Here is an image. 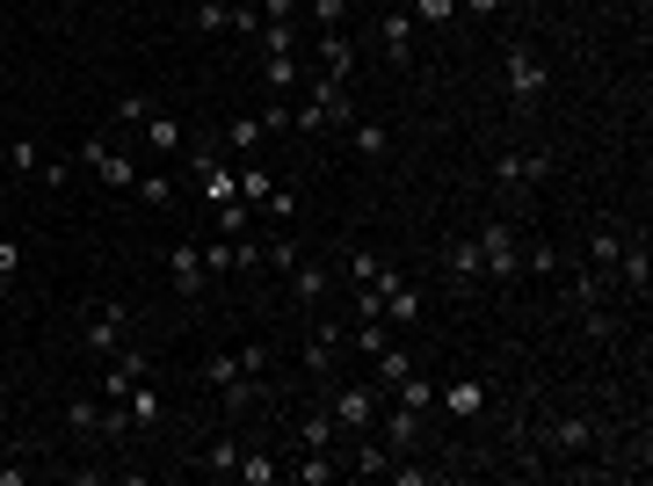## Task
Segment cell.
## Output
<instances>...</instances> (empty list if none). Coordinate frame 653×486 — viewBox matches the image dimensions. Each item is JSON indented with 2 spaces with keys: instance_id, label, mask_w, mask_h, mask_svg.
<instances>
[{
  "instance_id": "6da1fadb",
  "label": "cell",
  "mask_w": 653,
  "mask_h": 486,
  "mask_svg": "<svg viewBox=\"0 0 653 486\" xmlns=\"http://www.w3.org/2000/svg\"><path fill=\"white\" fill-rule=\"evenodd\" d=\"M349 117H356V109H349V87L320 73V80H312V95L298 102V117H291V123H298V131H342Z\"/></svg>"
},
{
  "instance_id": "7a4b0ae2",
  "label": "cell",
  "mask_w": 653,
  "mask_h": 486,
  "mask_svg": "<svg viewBox=\"0 0 653 486\" xmlns=\"http://www.w3.org/2000/svg\"><path fill=\"white\" fill-rule=\"evenodd\" d=\"M378 385H334L326 392V414H334V429L342 435H363V429H378Z\"/></svg>"
},
{
  "instance_id": "3957f363",
  "label": "cell",
  "mask_w": 653,
  "mask_h": 486,
  "mask_svg": "<svg viewBox=\"0 0 653 486\" xmlns=\"http://www.w3.org/2000/svg\"><path fill=\"white\" fill-rule=\"evenodd\" d=\"M472 240H480V255H486V277H494V283H516V277H523L516 226H509V218H486V226L472 233Z\"/></svg>"
},
{
  "instance_id": "277c9868",
  "label": "cell",
  "mask_w": 653,
  "mask_h": 486,
  "mask_svg": "<svg viewBox=\"0 0 653 486\" xmlns=\"http://www.w3.org/2000/svg\"><path fill=\"white\" fill-rule=\"evenodd\" d=\"M124 327H131V313H124V298H95V305H87V320H81V342L95 348V356H117Z\"/></svg>"
},
{
  "instance_id": "5b68a950",
  "label": "cell",
  "mask_w": 653,
  "mask_h": 486,
  "mask_svg": "<svg viewBox=\"0 0 653 486\" xmlns=\"http://www.w3.org/2000/svg\"><path fill=\"white\" fill-rule=\"evenodd\" d=\"M545 87H552L545 58H537V52H523V44H516V52H509V102H516L523 117H531V109L545 102Z\"/></svg>"
},
{
  "instance_id": "8992f818",
  "label": "cell",
  "mask_w": 653,
  "mask_h": 486,
  "mask_svg": "<svg viewBox=\"0 0 653 486\" xmlns=\"http://www.w3.org/2000/svg\"><path fill=\"white\" fill-rule=\"evenodd\" d=\"M190 174H196V196H204L211 210H218V204H233V196H240V174L225 168L218 153H190Z\"/></svg>"
},
{
  "instance_id": "52a82bcc",
  "label": "cell",
  "mask_w": 653,
  "mask_h": 486,
  "mask_svg": "<svg viewBox=\"0 0 653 486\" xmlns=\"http://www.w3.org/2000/svg\"><path fill=\"white\" fill-rule=\"evenodd\" d=\"M537 443L559 451V457H581V451H596V421H588V414H552Z\"/></svg>"
},
{
  "instance_id": "ba28073f",
  "label": "cell",
  "mask_w": 653,
  "mask_h": 486,
  "mask_svg": "<svg viewBox=\"0 0 653 486\" xmlns=\"http://www.w3.org/2000/svg\"><path fill=\"white\" fill-rule=\"evenodd\" d=\"M168 277H174V291H182V298H204V291H211L204 247H196V240H174V247H168Z\"/></svg>"
},
{
  "instance_id": "9c48e42d",
  "label": "cell",
  "mask_w": 653,
  "mask_h": 486,
  "mask_svg": "<svg viewBox=\"0 0 653 486\" xmlns=\"http://www.w3.org/2000/svg\"><path fill=\"white\" fill-rule=\"evenodd\" d=\"M81 160H87V168H95V174H103L109 190H138V160L124 153V145H117V153H109L103 139H81Z\"/></svg>"
},
{
  "instance_id": "30bf717a",
  "label": "cell",
  "mask_w": 653,
  "mask_h": 486,
  "mask_svg": "<svg viewBox=\"0 0 653 486\" xmlns=\"http://www.w3.org/2000/svg\"><path fill=\"white\" fill-rule=\"evenodd\" d=\"M494 174H501V190H509V196H531L537 182L552 174V160H545V153H501Z\"/></svg>"
},
{
  "instance_id": "8fae6325",
  "label": "cell",
  "mask_w": 653,
  "mask_h": 486,
  "mask_svg": "<svg viewBox=\"0 0 653 486\" xmlns=\"http://www.w3.org/2000/svg\"><path fill=\"white\" fill-rule=\"evenodd\" d=\"M138 378H153V356H146V348H117L109 370H103V400H124Z\"/></svg>"
},
{
  "instance_id": "7c38bea8",
  "label": "cell",
  "mask_w": 653,
  "mask_h": 486,
  "mask_svg": "<svg viewBox=\"0 0 653 486\" xmlns=\"http://www.w3.org/2000/svg\"><path fill=\"white\" fill-rule=\"evenodd\" d=\"M342 131H349V145H356V160H371V168H378V160H393V123H378V117H349Z\"/></svg>"
},
{
  "instance_id": "4fadbf2b",
  "label": "cell",
  "mask_w": 653,
  "mask_h": 486,
  "mask_svg": "<svg viewBox=\"0 0 653 486\" xmlns=\"http://www.w3.org/2000/svg\"><path fill=\"white\" fill-rule=\"evenodd\" d=\"M436 407L458 414V421H480L486 414V385L480 378H450V385H436Z\"/></svg>"
},
{
  "instance_id": "5bb4252c",
  "label": "cell",
  "mask_w": 653,
  "mask_h": 486,
  "mask_svg": "<svg viewBox=\"0 0 653 486\" xmlns=\"http://www.w3.org/2000/svg\"><path fill=\"white\" fill-rule=\"evenodd\" d=\"M320 73H326V80H356V36H349V30H320Z\"/></svg>"
},
{
  "instance_id": "9a60e30c",
  "label": "cell",
  "mask_w": 653,
  "mask_h": 486,
  "mask_svg": "<svg viewBox=\"0 0 653 486\" xmlns=\"http://www.w3.org/2000/svg\"><path fill=\"white\" fill-rule=\"evenodd\" d=\"M618 277H624V291H632V298H646V291H653V255H646V233L618 247Z\"/></svg>"
},
{
  "instance_id": "2e32d148",
  "label": "cell",
  "mask_w": 653,
  "mask_h": 486,
  "mask_svg": "<svg viewBox=\"0 0 653 486\" xmlns=\"http://www.w3.org/2000/svg\"><path fill=\"white\" fill-rule=\"evenodd\" d=\"M342 465H349V479H385V465H393V451H385L378 435L363 429L356 443H349V457H342Z\"/></svg>"
},
{
  "instance_id": "e0dca14e",
  "label": "cell",
  "mask_w": 653,
  "mask_h": 486,
  "mask_svg": "<svg viewBox=\"0 0 653 486\" xmlns=\"http://www.w3.org/2000/svg\"><path fill=\"white\" fill-rule=\"evenodd\" d=\"M378 44H385L393 66H407V58H414V15H407V8H385V15H378Z\"/></svg>"
},
{
  "instance_id": "ac0fdd59",
  "label": "cell",
  "mask_w": 653,
  "mask_h": 486,
  "mask_svg": "<svg viewBox=\"0 0 653 486\" xmlns=\"http://www.w3.org/2000/svg\"><path fill=\"white\" fill-rule=\"evenodd\" d=\"M342 320H320V327H312V342H306V370L312 378H326V370H334V348H342Z\"/></svg>"
},
{
  "instance_id": "d6986e66",
  "label": "cell",
  "mask_w": 653,
  "mask_h": 486,
  "mask_svg": "<svg viewBox=\"0 0 653 486\" xmlns=\"http://www.w3.org/2000/svg\"><path fill=\"white\" fill-rule=\"evenodd\" d=\"M124 407H131L138 429H160V421H168V400H160V385H153V378H138L131 392H124Z\"/></svg>"
},
{
  "instance_id": "ffe728a7",
  "label": "cell",
  "mask_w": 653,
  "mask_h": 486,
  "mask_svg": "<svg viewBox=\"0 0 653 486\" xmlns=\"http://www.w3.org/2000/svg\"><path fill=\"white\" fill-rule=\"evenodd\" d=\"M326 291H334V269H326V261H298L291 269V298L298 305H320Z\"/></svg>"
},
{
  "instance_id": "44dd1931",
  "label": "cell",
  "mask_w": 653,
  "mask_h": 486,
  "mask_svg": "<svg viewBox=\"0 0 653 486\" xmlns=\"http://www.w3.org/2000/svg\"><path fill=\"white\" fill-rule=\"evenodd\" d=\"M378 443L385 451H414V443H421V414H414V407H393V414H385V429H378Z\"/></svg>"
},
{
  "instance_id": "7402d4cb",
  "label": "cell",
  "mask_w": 653,
  "mask_h": 486,
  "mask_svg": "<svg viewBox=\"0 0 653 486\" xmlns=\"http://www.w3.org/2000/svg\"><path fill=\"white\" fill-rule=\"evenodd\" d=\"M225 145H233L240 160H255L261 145H269V123L261 117H225Z\"/></svg>"
},
{
  "instance_id": "603a6c76",
  "label": "cell",
  "mask_w": 653,
  "mask_h": 486,
  "mask_svg": "<svg viewBox=\"0 0 653 486\" xmlns=\"http://www.w3.org/2000/svg\"><path fill=\"white\" fill-rule=\"evenodd\" d=\"M334 414H326V407H312V414H298V451H334Z\"/></svg>"
},
{
  "instance_id": "cb8c5ba5",
  "label": "cell",
  "mask_w": 653,
  "mask_h": 486,
  "mask_svg": "<svg viewBox=\"0 0 653 486\" xmlns=\"http://www.w3.org/2000/svg\"><path fill=\"white\" fill-rule=\"evenodd\" d=\"M196 472H211V479H233V472H240V443H233V435L204 443V451H196Z\"/></svg>"
},
{
  "instance_id": "d4e9b609",
  "label": "cell",
  "mask_w": 653,
  "mask_h": 486,
  "mask_svg": "<svg viewBox=\"0 0 653 486\" xmlns=\"http://www.w3.org/2000/svg\"><path fill=\"white\" fill-rule=\"evenodd\" d=\"M443 261H450V277H458L464 291H472V283L486 277V255H480V240H450V255H443Z\"/></svg>"
},
{
  "instance_id": "484cf974",
  "label": "cell",
  "mask_w": 653,
  "mask_h": 486,
  "mask_svg": "<svg viewBox=\"0 0 653 486\" xmlns=\"http://www.w3.org/2000/svg\"><path fill=\"white\" fill-rule=\"evenodd\" d=\"M298 261H306V247H298V233H291V240H283V233H261V269H283V277H291Z\"/></svg>"
},
{
  "instance_id": "4316f807",
  "label": "cell",
  "mask_w": 653,
  "mask_h": 486,
  "mask_svg": "<svg viewBox=\"0 0 653 486\" xmlns=\"http://www.w3.org/2000/svg\"><path fill=\"white\" fill-rule=\"evenodd\" d=\"M414 320H421V291H414V283H393V291H385V327H414Z\"/></svg>"
},
{
  "instance_id": "83f0119b",
  "label": "cell",
  "mask_w": 653,
  "mask_h": 486,
  "mask_svg": "<svg viewBox=\"0 0 653 486\" xmlns=\"http://www.w3.org/2000/svg\"><path fill=\"white\" fill-rule=\"evenodd\" d=\"M233 479H240V486H276V479H283V465H276L269 451H240V472H233Z\"/></svg>"
},
{
  "instance_id": "f1b7e54d",
  "label": "cell",
  "mask_w": 653,
  "mask_h": 486,
  "mask_svg": "<svg viewBox=\"0 0 653 486\" xmlns=\"http://www.w3.org/2000/svg\"><path fill=\"white\" fill-rule=\"evenodd\" d=\"M138 131H146V145H153V153H182V123H174V117H160V109H153V117H146V123H138Z\"/></svg>"
},
{
  "instance_id": "f546056e",
  "label": "cell",
  "mask_w": 653,
  "mask_h": 486,
  "mask_svg": "<svg viewBox=\"0 0 653 486\" xmlns=\"http://www.w3.org/2000/svg\"><path fill=\"white\" fill-rule=\"evenodd\" d=\"M218 233H233V240H247V233H261L255 204H247V196H233V204H218Z\"/></svg>"
},
{
  "instance_id": "4dcf8cb0",
  "label": "cell",
  "mask_w": 653,
  "mask_h": 486,
  "mask_svg": "<svg viewBox=\"0 0 653 486\" xmlns=\"http://www.w3.org/2000/svg\"><path fill=\"white\" fill-rule=\"evenodd\" d=\"M407 15H414V30H450V22H458V0H407Z\"/></svg>"
},
{
  "instance_id": "1f68e13d",
  "label": "cell",
  "mask_w": 653,
  "mask_h": 486,
  "mask_svg": "<svg viewBox=\"0 0 653 486\" xmlns=\"http://www.w3.org/2000/svg\"><path fill=\"white\" fill-rule=\"evenodd\" d=\"M103 414H109L103 392H95V400H73V407H66V429H73V435H103Z\"/></svg>"
},
{
  "instance_id": "d6a6232c",
  "label": "cell",
  "mask_w": 653,
  "mask_h": 486,
  "mask_svg": "<svg viewBox=\"0 0 653 486\" xmlns=\"http://www.w3.org/2000/svg\"><path fill=\"white\" fill-rule=\"evenodd\" d=\"M618 247H624L618 226H596V233H588V255H596L588 269H602V277H610V269H618Z\"/></svg>"
},
{
  "instance_id": "836d02e7",
  "label": "cell",
  "mask_w": 653,
  "mask_h": 486,
  "mask_svg": "<svg viewBox=\"0 0 653 486\" xmlns=\"http://www.w3.org/2000/svg\"><path fill=\"white\" fill-rule=\"evenodd\" d=\"M393 400H399V407H414V414H429V407H436V385L421 378V370H407V378L393 385Z\"/></svg>"
},
{
  "instance_id": "e575fe53",
  "label": "cell",
  "mask_w": 653,
  "mask_h": 486,
  "mask_svg": "<svg viewBox=\"0 0 653 486\" xmlns=\"http://www.w3.org/2000/svg\"><path fill=\"white\" fill-rule=\"evenodd\" d=\"M349 342H356V356H385V348H393V327H385V320H356Z\"/></svg>"
},
{
  "instance_id": "d590c367",
  "label": "cell",
  "mask_w": 653,
  "mask_h": 486,
  "mask_svg": "<svg viewBox=\"0 0 653 486\" xmlns=\"http://www.w3.org/2000/svg\"><path fill=\"white\" fill-rule=\"evenodd\" d=\"M22 261H30V247H22L15 233H0V291H15V277H22Z\"/></svg>"
},
{
  "instance_id": "8d00e7d4",
  "label": "cell",
  "mask_w": 653,
  "mask_h": 486,
  "mask_svg": "<svg viewBox=\"0 0 653 486\" xmlns=\"http://www.w3.org/2000/svg\"><path fill=\"white\" fill-rule=\"evenodd\" d=\"M269 190H276V174L269 168H261V160H247V168H240V196H247V204H269Z\"/></svg>"
},
{
  "instance_id": "74e56055",
  "label": "cell",
  "mask_w": 653,
  "mask_h": 486,
  "mask_svg": "<svg viewBox=\"0 0 653 486\" xmlns=\"http://www.w3.org/2000/svg\"><path fill=\"white\" fill-rule=\"evenodd\" d=\"M261 80H269V95H291V87H298V52L269 58V66H261Z\"/></svg>"
},
{
  "instance_id": "f35d334b",
  "label": "cell",
  "mask_w": 653,
  "mask_h": 486,
  "mask_svg": "<svg viewBox=\"0 0 653 486\" xmlns=\"http://www.w3.org/2000/svg\"><path fill=\"white\" fill-rule=\"evenodd\" d=\"M138 204L174 210V182H168V174H138Z\"/></svg>"
},
{
  "instance_id": "ab89813d",
  "label": "cell",
  "mask_w": 653,
  "mask_h": 486,
  "mask_svg": "<svg viewBox=\"0 0 653 486\" xmlns=\"http://www.w3.org/2000/svg\"><path fill=\"white\" fill-rule=\"evenodd\" d=\"M371 364H378V392H393V385L414 370V364H407V348H385V356H371Z\"/></svg>"
},
{
  "instance_id": "60d3db41",
  "label": "cell",
  "mask_w": 653,
  "mask_h": 486,
  "mask_svg": "<svg viewBox=\"0 0 653 486\" xmlns=\"http://www.w3.org/2000/svg\"><path fill=\"white\" fill-rule=\"evenodd\" d=\"M196 30H204V36L233 30V0H204V8H196Z\"/></svg>"
},
{
  "instance_id": "b9f144b4",
  "label": "cell",
  "mask_w": 653,
  "mask_h": 486,
  "mask_svg": "<svg viewBox=\"0 0 653 486\" xmlns=\"http://www.w3.org/2000/svg\"><path fill=\"white\" fill-rule=\"evenodd\" d=\"M378 269H385V261L371 255V247H356V255L342 261V277H349V283H378Z\"/></svg>"
},
{
  "instance_id": "7bdbcfd3",
  "label": "cell",
  "mask_w": 653,
  "mask_h": 486,
  "mask_svg": "<svg viewBox=\"0 0 653 486\" xmlns=\"http://www.w3.org/2000/svg\"><path fill=\"white\" fill-rule=\"evenodd\" d=\"M233 378H247V370H240V356H211V364H204V385H211V392H225Z\"/></svg>"
},
{
  "instance_id": "ee69618b",
  "label": "cell",
  "mask_w": 653,
  "mask_h": 486,
  "mask_svg": "<svg viewBox=\"0 0 653 486\" xmlns=\"http://www.w3.org/2000/svg\"><path fill=\"white\" fill-rule=\"evenodd\" d=\"M261 52H269V58L298 52V36H291V22H261Z\"/></svg>"
},
{
  "instance_id": "f6af8a7d",
  "label": "cell",
  "mask_w": 653,
  "mask_h": 486,
  "mask_svg": "<svg viewBox=\"0 0 653 486\" xmlns=\"http://www.w3.org/2000/svg\"><path fill=\"white\" fill-rule=\"evenodd\" d=\"M559 269H567V255H559L552 240H537L531 247V277H559Z\"/></svg>"
},
{
  "instance_id": "bcb514c9",
  "label": "cell",
  "mask_w": 653,
  "mask_h": 486,
  "mask_svg": "<svg viewBox=\"0 0 653 486\" xmlns=\"http://www.w3.org/2000/svg\"><path fill=\"white\" fill-rule=\"evenodd\" d=\"M146 117H153V95H138V87L117 95V123H146Z\"/></svg>"
},
{
  "instance_id": "7dc6e473",
  "label": "cell",
  "mask_w": 653,
  "mask_h": 486,
  "mask_svg": "<svg viewBox=\"0 0 653 486\" xmlns=\"http://www.w3.org/2000/svg\"><path fill=\"white\" fill-rule=\"evenodd\" d=\"M385 479H393V486H429L436 472H429V465H407V457H393V465H385Z\"/></svg>"
},
{
  "instance_id": "c3c4849f",
  "label": "cell",
  "mask_w": 653,
  "mask_h": 486,
  "mask_svg": "<svg viewBox=\"0 0 653 486\" xmlns=\"http://www.w3.org/2000/svg\"><path fill=\"white\" fill-rule=\"evenodd\" d=\"M306 8H312L320 30H342V22H349V0H306Z\"/></svg>"
},
{
  "instance_id": "681fc988",
  "label": "cell",
  "mask_w": 653,
  "mask_h": 486,
  "mask_svg": "<svg viewBox=\"0 0 653 486\" xmlns=\"http://www.w3.org/2000/svg\"><path fill=\"white\" fill-rule=\"evenodd\" d=\"M8 160H15V168H22V174H44V153H36V145H30V139H15V145H8Z\"/></svg>"
},
{
  "instance_id": "f907efd6",
  "label": "cell",
  "mask_w": 653,
  "mask_h": 486,
  "mask_svg": "<svg viewBox=\"0 0 653 486\" xmlns=\"http://www.w3.org/2000/svg\"><path fill=\"white\" fill-rule=\"evenodd\" d=\"M233 356H240V370H247V378H269V348H233Z\"/></svg>"
},
{
  "instance_id": "816d5d0a",
  "label": "cell",
  "mask_w": 653,
  "mask_h": 486,
  "mask_svg": "<svg viewBox=\"0 0 653 486\" xmlns=\"http://www.w3.org/2000/svg\"><path fill=\"white\" fill-rule=\"evenodd\" d=\"M204 269H211V277H233V240H218V247H204Z\"/></svg>"
},
{
  "instance_id": "f5cc1de1",
  "label": "cell",
  "mask_w": 653,
  "mask_h": 486,
  "mask_svg": "<svg viewBox=\"0 0 653 486\" xmlns=\"http://www.w3.org/2000/svg\"><path fill=\"white\" fill-rule=\"evenodd\" d=\"M233 30H240V36H261V8H240V0H233Z\"/></svg>"
},
{
  "instance_id": "db71d44e",
  "label": "cell",
  "mask_w": 653,
  "mask_h": 486,
  "mask_svg": "<svg viewBox=\"0 0 653 486\" xmlns=\"http://www.w3.org/2000/svg\"><path fill=\"white\" fill-rule=\"evenodd\" d=\"M36 182H44V190H66L73 168H66V160H44V174H36Z\"/></svg>"
},
{
  "instance_id": "11a10c76",
  "label": "cell",
  "mask_w": 653,
  "mask_h": 486,
  "mask_svg": "<svg viewBox=\"0 0 653 486\" xmlns=\"http://www.w3.org/2000/svg\"><path fill=\"white\" fill-rule=\"evenodd\" d=\"M261 22H291V0H261Z\"/></svg>"
},
{
  "instance_id": "9f6ffc18",
  "label": "cell",
  "mask_w": 653,
  "mask_h": 486,
  "mask_svg": "<svg viewBox=\"0 0 653 486\" xmlns=\"http://www.w3.org/2000/svg\"><path fill=\"white\" fill-rule=\"evenodd\" d=\"M464 8H472V15H501V0H464Z\"/></svg>"
},
{
  "instance_id": "6f0895ef",
  "label": "cell",
  "mask_w": 653,
  "mask_h": 486,
  "mask_svg": "<svg viewBox=\"0 0 653 486\" xmlns=\"http://www.w3.org/2000/svg\"><path fill=\"white\" fill-rule=\"evenodd\" d=\"M501 8H531V0H501Z\"/></svg>"
}]
</instances>
